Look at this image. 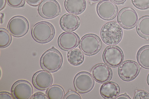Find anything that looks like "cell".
Wrapping results in <instances>:
<instances>
[{"label":"cell","mask_w":149,"mask_h":99,"mask_svg":"<svg viewBox=\"0 0 149 99\" xmlns=\"http://www.w3.org/2000/svg\"><path fill=\"white\" fill-rule=\"evenodd\" d=\"M14 99L12 94L6 91H1L0 93V99Z\"/></svg>","instance_id":"cell-29"},{"label":"cell","mask_w":149,"mask_h":99,"mask_svg":"<svg viewBox=\"0 0 149 99\" xmlns=\"http://www.w3.org/2000/svg\"><path fill=\"white\" fill-rule=\"evenodd\" d=\"M46 94L49 99H62L65 96V92L61 86L55 84L47 89Z\"/></svg>","instance_id":"cell-22"},{"label":"cell","mask_w":149,"mask_h":99,"mask_svg":"<svg viewBox=\"0 0 149 99\" xmlns=\"http://www.w3.org/2000/svg\"><path fill=\"white\" fill-rule=\"evenodd\" d=\"M117 20L123 28L129 29L134 28L136 26L138 21V16L134 9L130 7H126L119 11Z\"/></svg>","instance_id":"cell-7"},{"label":"cell","mask_w":149,"mask_h":99,"mask_svg":"<svg viewBox=\"0 0 149 99\" xmlns=\"http://www.w3.org/2000/svg\"><path fill=\"white\" fill-rule=\"evenodd\" d=\"M136 30L141 37L149 38V15H145L139 19L136 26Z\"/></svg>","instance_id":"cell-19"},{"label":"cell","mask_w":149,"mask_h":99,"mask_svg":"<svg viewBox=\"0 0 149 99\" xmlns=\"http://www.w3.org/2000/svg\"><path fill=\"white\" fill-rule=\"evenodd\" d=\"M6 3V0H0V10H1L5 7Z\"/></svg>","instance_id":"cell-32"},{"label":"cell","mask_w":149,"mask_h":99,"mask_svg":"<svg viewBox=\"0 0 149 99\" xmlns=\"http://www.w3.org/2000/svg\"><path fill=\"white\" fill-rule=\"evenodd\" d=\"M64 6L66 10L70 13L79 14L85 9V0H65Z\"/></svg>","instance_id":"cell-18"},{"label":"cell","mask_w":149,"mask_h":99,"mask_svg":"<svg viewBox=\"0 0 149 99\" xmlns=\"http://www.w3.org/2000/svg\"><path fill=\"white\" fill-rule=\"evenodd\" d=\"M92 3H95L98 2L101 0H88Z\"/></svg>","instance_id":"cell-34"},{"label":"cell","mask_w":149,"mask_h":99,"mask_svg":"<svg viewBox=\"0 0 149 99\" xmlns=\"http://www.w3.org/2000/svg\"><path fill=\"white\" fill-rule=\"evenodd\" d=\"M67 57L69 62L74 66L80 65L83 63L84 59L83 53L77 48L70 50L67 53Z\"/></svg>","instance_id":"cell-21"},{"label":"cell","mask_w":149,"mask_h":99,"mask_svg":"<svg viewBox=\"0 0 149 99\" xmlns=\"http://www.w3.org/2000/svg\"><path fill=\"white\" fill-rule=\"evenodd\" d=\"M28 21L24 17L17 16L12 18L9 21L7 28L13 36L19 37L24 35L29 29Z\"/></svg>","instance_id":"cell-9"},{"label":"cell","mask_w":149,"mask_h":99,"mask_svg":"<svg viewBox=\"0 0 149 99\" xmlns=\"http://www.w3.org/2000/svg\"><path fill=\"white\" fill-rule=\"evenodd\" d=\"M102 42L100 38L93 34H88L81 39L79 48L83 53L91 56L95 54L100 50Z\"/></svg>","instance_id":"cell-4"},{"label":"cell","mask_w":149,"mask_h":99,"mask_svg":"<svg viewBox=\"0 0 149 99\" xmlns=\"http://www.w3.org/2000/svg\"><path fill=\"white\" fill-rule=\"evenodd\" d=\"M97 11L101 18L105 20H110L116 17L118 9L117 6L112 1L104 0L97 4Z\"/></svg>","instance_id":"cell-11"},{"label":"cell","mask_w":149,"mask_h":99,"mask_svg":"<svg viewBox=\"0 0 149 99\" xmlns=\"http://www.w3.org/2000/svg\"><path fill=\"white\" fill-rule=\"evenodd\" d=\"M120 91V88L118 84L111 81L103 83L100 90L101 95L106 99H115L119 95Z\"/></svg>","instance_id":"cell-17"},{"label":"cell","mask_w":149,"mask_h":99,"mask_svg":"<svg viewBox=\"0 0 149 99\" xmlns=\"http://www.w3.org/2000/svg\"><path fill=\"white\" fill-rule=\"evenodd\" d=\"M31 99H48L47 95L41 92L36 93L31 97Z\"/></svg>","instance_id":"cell-28"},{"label":"cell","mask_w":149,"mask_h":99,"mask_svg":"<svg viewBox=\"0 0 149 99\" xmlns=\"http://www.w3.org/2000/svg\"><path fill=\"white\" fill-rule=\"evenodd\" d=\"M147 81L148 84L149 85V73L148 75L147 78Z\"/></svg>","instance_id":"cell-35"},{"label":"cell","mask_w":149,"mask_h":99,"mask_svg":"<svg viewBox=\"0 0 149 99\" xmlns=\"http://www.w3.org/2000/svg\"><path fill=\"white\" fill-rule=\"evenodd\" d=\"M32 81L36 88L40 90H45L51 86L53 79L52 75L48 71L41 70L34 74Z\"/></svg>","instance_id":"cell-15"},{"label":"cell","mask_w":149,"mask_h":99,"mask_svg":"<svg viewBox=\"0 0 149 99\" xmlns=\"http://www.w3.org/2000/svg\"><path fill=\"white\" fill-rule=\"evenodd\" d=\"M103 61L105 64L111 67L119 66L124 59L123 51L118 46L110 45L104 50L102 54Z\"/></svg>","instance_id":"cell-5"},{"label":"cell","mask_w":149,"mask_h":99,"mask_svg":"<svg viewBox=\"0 0 149 99\" xmlns=\"http://www.w3.org/2000/svg\"><path fill=\"white\" fill-rule=\"evenodd\" d=\"M115 99H131V98L126 94L125 93L118 96Z\"/></svg>","instance_id":"cell-31"},{"label":"cell","mask_w":149,"mask_h":99,"mask_svg":"<svg viewBox=\"0 0 149 99\" xmlns=\"http://www.w3.org/2000/svg\"><path fill=\"white\" fill-rule=\"evenodd\" d=\"M55 30L53 26L46 21L39 22L34 25L32 28L31 34L37 42L45 43L51 40L54 37Z\"/></svg>","instance_id":"cell-3"},{"label":"cell","mask_w":149,"mask_h":99,"mask_svg":"<svg viewBox=\"0 0 149 99\" xmlns=\"http://www.w3.org/2000/svg\"><path fill=\"white\" fill-rule=\"evenodd\" d=\"M100 36L106 44L114 45L121 40L123 35L122 29L117 22L111 21L104 24L101 28Z\"/></svg>","instance_id":"cell-1"},{"label":"cell","mask_w":149,"mask_h":99,"mask_svg":"<svg viewBox=\"0 0 149 99\" xmlns=\"http://www.w3.org/2000/svg\"><path fill=\"white\" fill-rule=\"evenodd\" d=\"M63 61L60 52L52 47L45 52L40 59V64L42 69L48 72H53L58 70Z\"/></svg>","instance_id":"cell-2"},{"label":"cell","mask_w":149,"mask_h":99,"mask_svg":"<svg viewBox=\"0 0 149 99\" xmlns=\"http://www.w3.org/2000/svg\"><path fill=\"white\" fill-rule=\"evenodd\" d=\"M133 5L140 9L144 10L149 8V0H131Z\"/></svg>","instance_id":"cell-24"},{"label":"cell","mask_w":149,"mask_h":99,"mask_svg":"<svg viewBox=\"0 0 149 99\" xmlns=\"http://www.w3.org/2000/svg\"><path fill=\"white\" fill-rule=\"evenodd\" d=\"M80 23L79 18L71 13L64 15L60 19V24L61 28L66 31H72L79 27Z\"/></svg>","instance_id":"cell-16"},{"label":"cell","mask_w":149,"mask_h":99,"mask_svg":"<svg viewBox=\"0 0 149 99\" xmlns=\"http://www.w3.org/2000/svg\"><path fill=\"white\" fill-rule=\"evenodd\" d=\"M11 37L9 32L5 28H0V48L8 46L11 41Z\"/></svg>","instance_id":"cell-23"},{"label":"cell","mask_w":149,"mask_h":99,"mask_svg":"<svg viewBox=\"0 0 149 99\" xmlns=\"http://www.w3.org/2000/svg\"><path fill=\"white\" fill-rule=\"evenodd\" d=\"M64 99H81L80 95L75 91L72 90L68 92L65 95Z\"/></svg>","instance_id":"cell-27"},{"label":"cell","mask_w":149,"mask_h":99,"mask_svg":"<svg viewBox=\"0 0 149 99\" xmlns=\"http://www.w3.org/2000/svg\"><path fill=\"white\" fill-rule=\"evenodd\" d=\"M79 37L77 34L71 31H66L59 35L58 42L61 49L68 51L76 47L79 43Z\"/></svg>","instance_id":"cell-14"},{"label":"cell","mask_w":149,"mask_h":99,"mask_svg":"<svg viewBox=\"0 0 149 99\" xmlns=\"http://www.w3.org/2000/svg\"><path fill=\"white\" fill-rule=\"evenodd\" d=\"M140 70V67L136 62L132 60H127L122 62L119 66L118 73L122 80L130 81L137 77Z\"/></svg>","instance_id":"cell-6"},{"label":"cell","mask_w":149,"mask_h":99,"mask_svg":"<svg viewBox=\"0 0 149 99\" xmlns=\"http://www.w3.org/2000/svg\"><path fill=\"white\" fill-rule=\"evenodd\" d=\"M8 4L10 6L18 8L23 6L25 3V0H6Z\"/></svg>","instance_id":"cell-26"},{"label":"cell","mask_w":149,"mask_h":99,"mask_svg":"<svg viewBox=\"0 0 149 99\" xmlns=\"http://www.w3.org/2000/svg\"><path fill=\"white\" fill-rule=\"evenodd\" d=\"M14 99H29L33 95V90L30 83L24 80H20L15 82L11 89Z\"/></svg>","instance_id":"cell-10"},{"label":"cell","mask_w":149,"mask_h":99,"mask_svg":"<svg viewBox=\"0 0 149 99\" xmlns=\"http://www.w3.org/2000/svg\"><path fill=\"white\" fill-rule=\"evenodd\" d=\"M38 11L43 17L51 19L60 15L61 9L58 3L55 0H43L38 7Z\"/></svg>","instance_id":"cell-12"},{"label":"cell","mask_w":149,"mask_h":99,"mask_svg":"<svg viewBox=\"0 0 149 99\" xmlns=\"http://www.w3.org/2000/svg\"><path fill=\"white\" fill-rule=\"evenodd\" d=\"M27 2L29 5L33 6L38 5L42 0H26Z\"/></svg>","instance_id":"cell-30"},{"label":"cell","mask_w":149,"mask_h":99,"mask_svg":"<svg viewBox=\"0 0 149 99\" xmlns=\"http://www.w3.org/2000/svg\"><path fill=\"white\" fill-rule=\"evenodd\" d=\"M137 60L142 67L149 69V45L144 46L139 49L137 54Z\"/></svg>","instance_id":"cell-20"},{"label":"cell","mask_w":149,"mask_h":99,"mask_svg":"<svg viewBox=\"0 0 149 99\" xmlns=\"http://www.w3.org/2000/svg\"><path fill=\"white\" fill-rule=\"evenodd\" d=\"M91 74L97 82L102 84L109 81L112 77L111 69L106 64H97L92 68Z\"/></svg>","instance_id":"cell-13"},{"label":"cell","mask_w":149,"mask_h":99,"mask_svg":"<svg viewBox=\"0 0 149 99\" xmlns=\"http://www.w3.org/2000/svg\"><path fill=\"white\" fill-rule=\"evenodd\" d=\"M133 99H149V93L143 90H139L136 92Z\"/></svg>","instance_id":"cell-25"},{"label":"cell","mask_w":149,"mask_h":99,"mask_svg":"<svg viewBox=\"0 0 149 99\" xmlns=\"http://www.w3.org/2000/svg\"><path fill=\"white\" fill-rule=\"evenodd\" d=\"M94 83L91 74L86 71L78 73L73 80L75 89L80 93H85L90 91L93 88Z\"/></svg>","instance_id":"cell-8"},{"label":"cell","mask_w":149,"mask_h":99,"mask_svg":"<svg viewBox=\"0 0 149 99\" xmlns=\"http://www.w3.org/2000/svg\"><path fill=\"white\" fill-rule=\"evenodd\" d=\"M113 3L118 4L124 3L126 0H110Z\"/></svg>","instance_id":"cell-33"}]
</instances>
